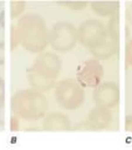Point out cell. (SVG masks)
Instances as JSON below:
<instances>
[{
    "label": "cell",
    "mask_w": 132,
    "mask_h": 150,
    "mask_svg": "<svg viewBox=\"0 0 132 150\" xmlns=\"http://www.w3.org/2000/svg\"><path fill=\"white\" fill-rule=\"evenodd\" d=\"M103 76V68L97 59L84 62L77 69L76 80L82 88H97Z\"/></svg>",
    "instance_id": "7"
},
{
    "label": "cell",
    "mask_w": 132,
    "mask_h": 150,
    "mask_svg": "<svg viewBox=\"0 0 132 150\" xmlns=\"http://www.w3.org/2000/svg\"><path fill=\"white\" fill-rule=\"evenodd\" d=\"M4 100V81L3 79L0 78V103Z\"/></svg>",
    "instance_id": "22"
},
{
    "label": "cell",
    "mask_w": 132,
    "mask_h": 150,
    "mask_svg": "<svg viewBox=\"0 0 132 150\" xmlns=\"http://www.w3.org/2000/svg\"><path fill=\"white\" fill-rule=\"evenodd\" d=\"M107 33L112 39L119 41L120 40V20H119V13H116L115 15H112L110 21L107 25Z\"/></svg>",
    "instance_id": "12"
},
{
    "label": "cell",
    "mask_w": 132,
    "mask_h": 150,
    "mask_svg": "<svg viewBox=\"0 0 132 150\" xmlns=\"http://www.w3.org/2000/svg\"><path fill=\"white\" fill-rule=\"evenodd\" d=\"M48 100L42 93L29 89L15 93L11 98V110L14 115L25 120H39L48 111Z\"/></svg>",
    "instance_id": "4"
},
{
    "label": "cell",
    "mask_w": 132,
    "mask_h": 150,
    "mask_svg": "<svg viewBox=\"0 0 132 150\" xmlns=\"http://www.w3.org/2000/svg\"><path fill=\"white\" fill-rule=\"evenodd\" d=\"M42 129L46 131H69L71 130V121L62 112H51L42 120Z\"/></svg>",
    "instance_id": "10"
},
{
    "label": "cell",
    "mask_w": 132,
    "mask_h": 150,
    "mask_svg": "<svg viewBox=\"0 0 132 150\" xmlns=\"http://www.w3.org/2000/svg\"><path fill=\"white\" fill-rule=\"evenodd\" d=\"M125 56H126V62L127 64H130L132 67V39L127 43L126 45V53H125Z\"/></svg>",
    "instance_id": "15"
},
{
    "label": "cell",
    "mask_w": 132,
    "mask_h": 150,
    "mask_svg": "<svg viewBox=\"0 0 132 150\" xmlns=\"http://www.w3.org/2000/svg\"><path fill=\"white\" fill-rule=\"evenodd\" d=\"M61 70V59L55 53H44L29 70V81L34 90L48 91L55 85Z\"/></svg>",
    "instance_id": "3"
},
{
    "label": "cell",
    "mask_w": 132,
    "mask_h": 150,
    "mask_svg": "<svg viewBox=\"0 0 132 150\" xmlns=\"http://www.w3.org/2000/svg\"><path fill=\"white\" fill-rule=\"evenodd\" d=\"M120 101V86L115 81H107L100 84L93 91V103L96 106L114 108Z\"/></svg>",
    "instance_id": "8"
},
{
    "label": "cell",
    "mask_w": 132,
    "mask_h": 150,
    "mask_svg": "<svg viewBox=\"0 0 132 150\" xmlns=\"http://www.w3.org/2000/svg\"><path fill=\"white\" fill-rule=\"evenodd\" d=\"M112 121L110 109L96 106L88 114L87 119L75 126V130H102L106 129Z\"/></svg>",
    "instance_id": "9"
},
{
    "label": "cell",
    "mask_w": 132,
    "mask_h": 150,
    "mask_svg": "<svg viewBox=\"0 0 132 150\" xmlns=\"http://www.w3.org/2000/svg\"><path fill=\"white\" fill-rule=\"evenodd\" d=\"M0 126H4V101L0 103Z\"/></svg>",
    "instance_id": "20"
},
{
    "label": "cell",
    "mask_w": 132,
    "mask_h": 150,
    "mask_svg": "<svg viewBox=\"0 0 132 150\" xmlns=\"http://www.w3.org/2000/svg\"><path fill=\"white\" fill-rule=\"evenodd\" d=\"M10 130L11 131H18L19 130V119L15 115H13L11 119H10Z\"/></svg>",
    "instance_id": "17"
},
{
    "label": "cell",
    "mask_w": 132,
    "mask_h": 150,
    "mask_svg": "<svg viewBox=\"0 0 132 150\" xmlns=\"http://www.w3.org/2000/svg\"><path fill=\"white\" fill-rule=\"evenodd\" d=\"M59 5H62L65 8L71 9L72 11H80L84 8H86L88 4L86 1H67V3H58Z\"/></svg>",
    "instance_id": "13"
},
{
    "label": "cell",
    "mask_w": 132,
    "mask_h": 150,
    "mask_svg": "<svg viewBox=\"0 0 132 150\" xmlns=\"http://www.w3.org/2000/svg\"><path fill=\"white\" fill-rule=\"evenodd\" d=\"M125 129L127 131H132V115L127 116L125 120Z\"/></svg>",
    "instance_id": "19"
},
{
    "label": "cell",
    "mask_w": 132,
    "mask_h": 150,
    "mask_svg": "<svg viewBox=\"0 0 132 150\" xmlns=\"http://www.w3.org/2000/svg\"><path fill=\"white\" fill-rule=\"evenodd\" d=\"M19 43L30 53H41L49 44V31L44 19L36 14L24 15L18 23Z\"/></svg>",
    "instance_id": "2"
},
{
    "label": "cell",
    "mask_w": 132,
    "mask_h": 150,
    "mask_svg": "<svg viewBox=\"0 0 132 150\" xmlns=\"http://www.w3.org/2000/svg\"><path fill=\"white\" fill-rule=\"evenodd\" d=\"M92 11L100 16H110L115 15L119 10V1H93L90 4Z\"/></svg>",
    "instance_id": "11"
},
{
    "label": "cell",
    "mask_w": 132,
    "mask_h": 150,
    "mask_svg": "<svg viewBox=\"0 0 132 150\" xmlns=\"http://www.w3.org/2000/svg\"><path fill=\"white\" fill-rule=\"evenodd\" d=\"M55 98L61 108L75 110L84 101V88L75 79H64L55 85Z\"/></svg>",
    "instance_id": "5"
},
{
    "label": "cell",
    "mask_w": 132,
    "mask_h": 150,
    "mask_svg": "<svg viewBox=\"0 0 132 150\" xmlns=\"http://www.w3.org/2000/svg\"><path fill=\"white\" fill-rule=\"evenodd\" d=\"M51 48L60 53L71 51L77 43V29L70 23H58L49 34Z\"/></svg>",
    "instance_id": "6"
},
{
    "label": "cell",
    "mask_w": 132,
    "mask_h": 150,
    "mask_svg": "<svg viewBox=\"0 0 132 150\" xmlns=\"http://www.w3.org/2000/svg\"><path fill=\"white\" fill-rule=\"evenodd\" d=\"M26 4L24 1H11L10 3V13H11V18H16L24 11Z\"/></svg>",
    "instance_id": "14"
},
{
    "label": "cell",
    "mask_w": 132,
    "mask_h": 150,
    "mask_svg": "<svg viewBox=\"0 0 132 150\" xmlns=\"http://www.w3.org/2000/svg\"><path fill=\"white\" fill-rule=\"evenodd\" d=\"M5 63V44L0 43V65Z\"/></svg>",
    "instance_id": "18"
},
{
    "label": "cell",
    "mask_w": 132,
    "mask_h": 150,
    "mask_svg": "<svg viewBox=\"0 0 132 150\" xmlns=\"http://www.w3.org/2000/svg\"><path fill=\"white\" fill-rule=\"evenodd\" d=\"M10 38H11V49H14L19 44V35H18V30L15 29V26H11Z\"/></svg>",
    "instance_id": "16"
},
{
    "label": "cell",
    "mask_w": 132,
    "mask_h": 150,
    "mask_svg": "<svg viewBox=\"0 0 132 150\" xmlns=\"http://www.w3.org/2000/svg\"><path fill=\"white\" fill-rule=\"evenodd\" d=\"M77 40L90 49L95 59L106 60L117 53L119 41L108 35L106 26L96 19H88L77 29Z\"/></svg>",
    "instance_id": "1"
},
{
    "label": "cell",
    "mask_w": 132,
    "mask_h": 150,
    "mask_svg": "<svg viewBox=\"0 0 132 150\" xmlns=\"http://www.w3.org/2000/svg\"><path fill=\"white\" fill-rule=\"evenodd\" d=\"M126 16H127V20H128V21L131 23V24H132V4H130L128 8H127Z\"/></svg>",
    "instance_id": "21"
}]
</instances>
